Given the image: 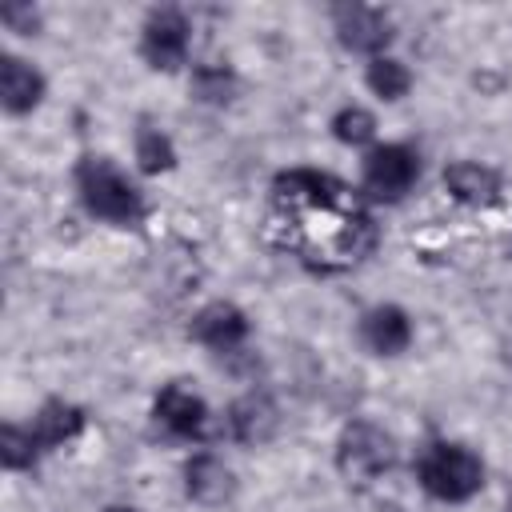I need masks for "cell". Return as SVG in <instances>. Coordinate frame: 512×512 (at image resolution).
Masks as SVG:
<instances>
[{"label": "cell", "mask_w": 512, "mask_h": 512, "mask_svg": "<svg viewBox=\"0 0 512 512\" xmlns=\"http://www.w3.org/2000/svg\"><path fill=\"white\" fill-rule=\"evenodd\" d=\"M416 172H420L416 152H408L404 144H380L364 160V184L372 196H384V200H400L412 188Z\"/></svg>", "instance_id": "4"}, {"label": "cell", "mask_w": 512, "mask_h": 512, "mask_svg": "<svg viewBox=\"0 0 512 512\" xmlns=\"http://www.w3.org/2000/svg\"><path fill=\"white\" fill-rule=\"evenodd\" d=\"M80 428H84V412L76 404H64V400H48L32 420V436L40 448H56V444L72 440Z\"/></svg>", "instance_id": "14"}, {"label": "cell", "mask_w": 512, "mask_h": 512, "mask_svg": "<svg viewBox=\"0 0 512 512\" xmlns=\"http://www.w3.org/2000/svg\"><path fill=\"white\" fill-rule=\"evenodd\" d=\"M156 420L176 432V436H196L204 432V420H208V408L196 392L180 388V384H168L160 396H156Z\"/></svg>", "instance_id": "6"}, {"label": "cell", "mask_w": 512, "mask_h": 512, "mask_svg": "<svg viewBox=\"0 0 512 512\" xmlns=\"http://www.w3.org/2000/svg\"><path fill=\"white\" fill-rule=\"evenodd\" d=\"M408 84H412V76H408V68H404L400 60H392V56H376V60L368 64V88H372L376 96H384V100H400V96L408 92Z\"/></svg>", "instance_id": "15"}, {"label": "cell", "mask_w": 512, "mask_h": 512, "mask_svg": "<svg viewBox=\"0 0 512 512\" xmlns=\"http://www.w3.org/2000/svg\"><path fill=\"white\" fill-rule=\"evenodd\" d=\"M76 180H80V196H84L88 212H96V216H104V220H112V224H136V220L144 216L140 192H136L108 160L88 156V160L80 164Z\"/></svg>", "instance_id": "1"}, {"label": "cell", "mask_w": 512, "mask_h": 512, "mask_svg": "<svg viewBox=\"0 0 512 512\" xmlns=\"http://www.w3.org/2000/svg\"><path fill=\"white\" fill-rule=\"evenodd\" d=\"M336 464H340V472H344L348 480L368 484V480H376L380 472L392 468V440H388L376 424H352V428L340 436Z\"/></svg>", "instance_id": "3"}, {"label": "cell", "mask_w": 512, "mask_h": 512, "mask_svg": "<svg viewBox=\"0 0 512 512\" xmlns=\"http://www.w3.org/2000/svg\"><path fill=\"white\" fill-rule=\"evenodd\" d=\"M40 96H44V76L32 64H24L20 56H4L0 60V100H4V108L8 112H28V108L40 104Z\"/></svg>", "instance_id": "8"}, {"label": "cell", "mask_w": 512, "mask_h": 512, "mask_svg": "<svg viewBox=\"0 0 512 512\" xmlns=\"http://www.w3.org/2000/svg\"><path fill=\"white\" fill-rule=\"evenodd\" d=\"M420 484L436 500H468L484 484V464L464 444H436L420 460Z\"/></svg>", "instance_id": "2"}, {"label": "cell", "mask_w": 512, "mask_h": 512, "mask_svg": "<svg viewBox=\"0 0 512 512\" xmlns=\"http://www.w3.org/2000/svg\"><path fill=\"white\" fill-rule=\"evenodd\" d=\"M192 88H196V96H200V100H208V104H224V100H232L236 80H232V72H228V68L204 64V68H196Z\"/></svg>", "instance_id": "17"}, {"label": "cell", "mask_w": 512, "mask_h": 512, "mask_svg": "<svg viewBox=\"0 0 512 512\" xmlns=\"http://www.w3.org/2000/svg\"><path fill=\"white\" fill-rule=\"evenodd\" d=\"M332 132H336V140H344V144H364V140H372L376 120H372V112H364V108H340L336 120H332Z\"/></svg>", "instance_id": "19"}, {"label": "cell", "mask_w": 512, "mask_h": 512, "mask_svg": "<svg viewBox=\"0 0 512 512\" xmlns=\"http://www.w3.org/2000/svg\"><path fill=\"white\" fill-rule=\"evenodd\" d=\"M184 484H188V496L200 500V504H220L232 496V472L216 460V456H192L188 468H184Z\"/></svg>", "instance_id": "12"}, {"label": "cell", "mask_w": 512, "mask_h": 512, "mask_svg": "<svg viewBox=\"0 0 512 512\" xmlns=\"http://www.w3.org/2000/svg\"><path fill=\"white\" fill-rule=\"evenodd\" d=\"M364 340H368L372 352H380V356H396V352L408 348V340H412V324H408V316H404L400 308L384 304V308H372V312L364 316Z\"/></svg>", "instance_id": "10"}, {"label": "cell", "mask_w": 512, "mask_h": 512, "mask_svg": "<svg viewBox=\"0 0 512 512\" xmlns=\"http://www.w3.org/2000/svg\"><path fill=\"white\" fill-rule=\"evenodd\" d=\"M336 28H340V40L356 52H380L392 32H388V20L376 12V8H340L336 12Z\"/></svg>", "instance_id": "9"}, {"label": "cell", "mask_w": 512, "mask_h": 512, "mask_svg": "<svg viewBox=\"0 0 512 512\" xmlns=\"http://www.w3.org/2000/svg\"><path fill=\"white\" fill-rule=\"evenodd\" d=\"M36 436H32V428L24 432V428H16V424H8L4 432H0V460L8 464V468H24V464H32V456H36Z\"/></svg>", "instance_id": "18"}, {"label": "cell", "mask_w": 512, "mask_h": 512, "mask_svg": "<svg viewBox=\"0 0 512 512\" xmlns=\"http://www.w3.org/2000/svg\"><path fill=\"white\" fill-rule=\"evenodd\" d=\"M444 188H448L456 200H464V204H488V200H496L500 180H496V172L484 168V164L456 160V164H448V172H444Z\"/></svg>", "instance_id": "11"}, {"label": "cell", "mask_w": 512, "mask_h": 512, "mask_svg": "<svg viewBox=\"0 0 512 512\" xmlns=\"http://www.w3.org/2000/svg\"><path fill=\"white\" fill-rule=\"evenodd\" d=\"M192 336L200 344H208V348H232V344H240L248 336V320H244V312L236 304L220 300V304H208V308L196 312Z\"/></svg>", "instance_id": "7"}, {"label": "cell", "mask_w": 512, "mask_h": 512, "mask_svg": "<svg viewBox=\"0 0 512 512\" xmlns=\"http://www.w3.org/2000/svg\"><path fill=\"white\" fill-rule=\"evenodd\" d=\"M188 52V20L172 8L152 12L144 24V60L152 68H176Z\"/></svg>", "instance_id": "5"}, {"label": "cell", "mask_w": 512, "mask_h": 512, "mask_svg": "<svg viewBox=\"0 0 512 512\" xmlns=\"http://www.w3.org/2000/svg\"><path fill=\"white\" fill-rule=\"evenodd\" d=\"M136 160H140L144 172H164V168H172V160H176L172 140H168L164 132H156V128H144V132L136 136Z\"/></svg>", "instance_id": "16"}, {"label": "cell", "mask_w": 512, "mask_h": 512, "mask_svg": "<svg viewBox=\"0 0 512 512\" xmlns=\"http://www.w3.org/2000/svg\"><path fill=\"white\" fill-rule=\"evenodd\" d=\"M108 512H132V508H108Z\"/></svg>", "instance_id": "20"}, {"label": "cell", "mask_w": 512, "mask_h": 512, "mask_svg": "<svg viewBox=\"0 0 512 512\" xmlns=\"http://www.w3.org/2000/svg\"><path fill=\"white\" fill-rule=\"evenodd\" d=\"M228 428H232V436H236L240 444H260V440H268L272 428H276V408H272L264 396H244V400L232 404Z\"/></svg>", "instance_id": "13"}]
</instances>
